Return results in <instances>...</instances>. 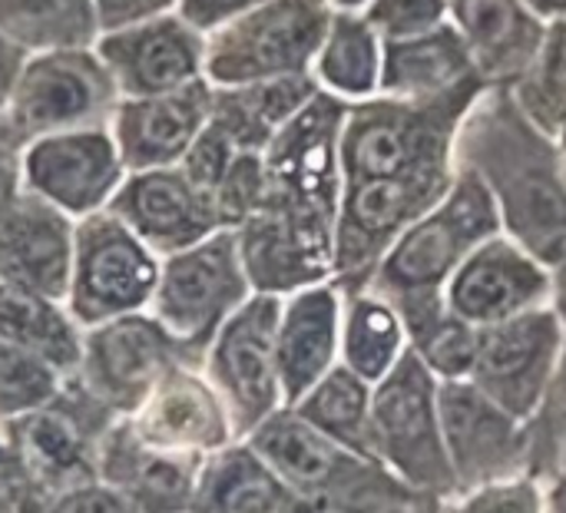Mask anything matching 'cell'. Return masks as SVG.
I'll return each instance as SVG.
<instances>
[{"label": "cell", "instance_id": "obj_4", "mask_svg": "<svg viewBox=\"0 0 566 513\" xmlns=\"http://www.w3.org/2000/svg\"><path fill=\"white\" fill-rule=\"evenodd\" d=\"M488 86H471L441 100L375 96L345 109L338 136L342 186L365 179H401L458 169L454 143L468 109Z\"/></svg>", "mask_w": 566, "mask_h": 513}, {"label": "cell", "instance_id": "obj_49", "mask_svg": "<svg viewBox=\"0 0 566 513\" xmlns=\"http://www.w3.org/2000/svg\"><path fill=\"white\" fill-rule=\"evenodd\" d=\"M554 308L560 312V318L566 322V262L554 272Z\"/></svg>", "mask_w": 566, "mask_h": 513}, {"label": "cell", "instance_id": "obj_53", "mask_svg": "<svg viewBox=\"0 0 566 513\" xmlns=\"http://www.w3.org/2000/svg\"><path fill=\"white\" fill-rule=\"evenodd\" d=\"M557 143H560V149H564V159H566V123L560 126V133H557Z\"/></svg>", "mask_w": 566, "mask_h": 513}, {"label": "cell", "instance_id": "obj_36", "mask_svg": "<svg viewBox=\"0 0 566 513\" xmlns=\"http://www.w3.org/2000/svg\"><path fill=\"white\" fill-rule=\"evenodd\" d=\"M408 345L434 371L438 381H461V378H471V371H474L481 328L458 318L444 305L431 318L408 328Z\"/></svg>", "mask_w": 566, "mask_h": 513}, {"label": "cell", "instance_id": "obj_38", "mask_svg": "<svg viewBox=\"0 0 566 513\" xmlns=\"http://www.w3.org/2000/svg\"><path fill=\"white\" fill-rule=\"evenodd\" d=\"M66 378L43 358L0 338V421H13L46 405Z\"/></svg>", "mask_w": 566, "mask_h": 513}, {"label": "cell", "instance_id": "obj_20", "mask_svg": "<svg viewBox=\"0 0 566 513\" xmlns=\"http://www.w3.org/2000/svg\"><path fill=\"white\" fill-rule=\"evenodd\" d=\"M249 448L285 481L295 498H315L328 491L352 488L385 464L332 441L315 425H308L295 408H279L252 435Z\"/></svg>", "mask_w": 566, "mask_h": 513}, {"label": "cell", "instance_id": "obj_37", "mask_svg": "<svg viewBox=\"0 0 566 513\" xmlns=\"http://www.w3.org/2000/svg\"><path fill=\"white\" fill-rule=\"evenodd\" d=\"M531 435V478L551 491L554 484L566 481V338L557 371L527 421Z\"/></svg>", "mask_w": 566, "mask_h": 513}, {"label": "cell", "instance_id": "obj_47", "mask_svg": "<svg viewBox=\"0 0 566 513\" xmlns=\"http://www.w3.org/2000/svg\"><path fill=\"white\" fill-rule=\"evenodd\" d=\"M23 60H27V53L0 33V113L7 109V100L13 93V83L20 76Z\"/></svg>", "mask_w": 566, "mask_h": 513}, {"label": "cell", "instance_id": "obj_41", "mask_svg": "<svg viewBox=\"0 0 566 513\" xmlns=\"http://www.w3.org/2000/svg\"><path fill=\"white\" fill-rule=\"evenodd\" d=\"M441 513H547V494L534 478H514L461 494Z\"/></svg>", "mask_w": 566, "mask_h": 513}, {"label": "cell", "instance_id": "obj_17", "mask_svg": "<svg viewBox=\"0 0 566 513\" xmlns=\"http://www.w3.org/2000/svg\"><path fill=\"white\" fill-rule=\"evenodd\" d=\"M444 305L474 328H491L531 308L554 305V272L511 235L497 232L451 275Z\"/></svg>", "mask_w": 566, "mask_h": 513}, {"label": "cell", "instance_id": "obj_46", "mask_svg": "<svg viewBox=\"0 0 566 513\" xmlns=\"http://www.w3.org/2000/svg\"><path fill=\"white\" fill-rule=\"evenodd\" d=\"M20 143L0 116V199L20 186Z\"/></svg>", "mask_w": 566, "mask_h": 513}, {"label": "cell", "instance_id": "obj_50", "mask_svg": "<svg viewBox=\"0 0 566 513\" xmlns=\"http://www.w3.org/2000/svg\"><path fill=\"white\" fill-rule=\"evenodd\" d=\"M544 494H547V513H566V481L554 484V488L544 491Z\"/></svg>", "mask_w": 566, "mask_h": 513}, {"label": "cell", "instance_id": "obj_34", "mask_svg": "<svg viewBox=\"0 0 566 513\" xmlns=\"http://www.w3.org/2000/svg\"><path fill=\"white\" fill-rule=\"evenodd\" d=\"M511 93L537 126L554 136L560 133L566 123V20L547 23V36L531 70L517 80Z\"/></svg>", "mask_w": 566, "mask_h": 513}, {"label": "cell", "instance_id": "obj_35", "mask_svg": "<svg viewBox=\"0 0 566 513\" xmlns=\"http://www.w3.org/2000/svg\"><path fill=\"white\" fill-rule=\"evenodd\" d=\"M448 504L411 491L388 468L378 474L315 498H295L292 513H441Z\"/></svg>", "mask_w": 566, "mask_h": 513}, {"label": "cell", "instance_id": "obj_51", "mask_svg": "<svg viewBox=\"0 0 566 513\" xmlns=\"http://www.w3.org/2000/svg\"><path fill=\"white\" fill-rule=\"evenodd\" d=\"M0 513H10V494H7L3 474H0Z\"/></svg>", "mask_w": 566, "mask_h": 513}, {"label": "cell", "instance_id": "obj_2", "mask_svg": "<svg viewBox=\"0 0 566 513\" xmlns=\"http://www.w3.org/2000/svg\"><path fill=\"white\" fill-rule=\"evenodd\" d=\"M113 411L96 401L76 375L60 391L3 425L0 474L10 494V513H36L56 498L99 481L103 438Z\"/></svg>", "mask_w": 566, "mask_h": 513}, {"label": "cell", "instance_id": "obj_44", "mask_svg": "<svg viewBox=\"0 0 566 513\" xmlns=\"http://www.w3.org/2000/svg\"><path fill=\"white\" fill-rule=\"evenodd\" d=\"M96 3V20H99V33L103 30H116V27H129V23H143L153 17H166L179 10V0H93Z\"/></svg>", "mask_w": 566, "mask_h": 513}, {"label": "cell", "instance_id": "obj_10", "mask_svg": "<svg viewBox=\"0 0 566 513\" xmlns=\"http://www.w3.org/2000/svg\"><path fill=\"white\" fill-rule=\"evenodd\" d=\"M163 259L149 252L109 209L76 219L66 308L80 328L146 312Z\"/></svg>", "mask_w": 566, "mask_h": 513}, {"label": "cell", "instance_id": "obj_52", "mask_svg": "<svg viewBox=\"0 0 566 513\" xmlns=\"http://www.w3.org/2000/svg\"><path fill=\"white\" fill-rule=\"evenodd\" d=\"M335 7H348V10H358V7H365V0H332Z\"/></svg>", "mask_w": 566, "mask_h": 513}, {"label": "cell", "instance_id": "obj_5", "mask_svg": "<svg viewBox=\"0 0 566 513\" xmlns=\"http://www.w3.org/2000/svg\"><path fill=\"white\" fill-rule=\"evenodd\" d=\"M371 448L375 461L411 491L441 504L458 498V481L441 431L438 378L411 345L371 388Z\"/></svg>", "mask_w": 566, "mask_h": 513}, {"label": "cell", "instance_id": "obj_1", "mask_svg": "<svg viewBox=\"0 0 566 513\" xmlns=\"http://www.w3.org/2000/svg\"><path fill=\"white\" fill-rule=\"evenodd\" d=\"M454 163L488 189L501 232L557 272L566 262V159L557 136L511 90H484L458 129Z\"/></svg>", "mask_w": 566, "mask_h": 513}, {"label": "cell", "instance_id": "obj_19", "mask_svg": "<svg viewBox=\"0 0 566 513\" xmlns=\"http://www.w3.org/2000/svg\"><path fill=\"white\" fill-rule=\"evenodd\" d=\"M76 219L17 186L0 199V282L66 305Z\"/></svg>", "mask_w": 566, "mask_h": 513}, {"label": "cell", "instance_id": "obj_21", "mask_svg": "<svg viewBox=\"0 0 566 513\" xmlns=\"http://www.w3.org/2000/svg\"><path fill=\"white\" fill-rule=\"evenodd\" d=\"M209 113H212V83L199 80L172 93L119 100L109 119V133L129 172L166 169L182 163L196 136L206 129Z\"/></svg>", "mask_w": 566, "mask_h": 513}, {"label": "cell", "instance_id": "obj_42", "mask_svg": "<svg viewBox=\"0 0 566 513\" xmlns=\"http://www.w3.org/2000/svg\"><path fill=\"white\" fill-rule=\"evenodd\" d=\"M242 149L219 129V126H212V123H206V129L196 136V143L189 146V153L182 156V172L196 182V186H202L209 196H212V189L219 186V179L226 176V169L232 166V159L239 156Z\"/></svg>", "mask_w": 566, "mask_h": 513}, {"label": "cell", "instance_id": "obj_3", "mask_svg": "<svg viewBox=\"0 0 566 513\" xmlns=\"http://www.w3.org/2000/svg\"><path fill=\"white\" fill-rule=\"evenodd\" d=\"M497 232L501 219L488 189L471 172L458 169L448 196L385 252L365 289L391 302L408 332L444 308L451 275Z\"/></svg>", "mask_w": 566, "mask_h": 513}, {"label": "cell", "instance_id": "obj_8", "mask_svg": "<svg viewBox=\"0 0 566 513\" xmlns=\"http://www.w3.org/2000/svg\"><path fill=\"white\" fill-rule=\"evenodd\" d=\"M119 90L96 46L27 53L7 109L0 113L20 146L70 129L109 126Z\"/></svg>", "mask_w": 566, "mask_h": 513}, {"label": "cell", "instance_id": "obj_7", "mask_svg": "<svg viewBox=\"0 0 566 513\" xmlns=\"http://www.w3.org/2000/svg\"><path fill=\"white\" fill-rule=\"evenodd\" d=\"M332 0H265L206 36V80L245 86L312 73L328 30Z\"/></svg>", "mask_w": 566, "mask_h": 513}, {"label": "cell", "instance_id": "obj_29", "mask_svg": "<svg viewBox=\"0 0 566 513\" xmlns=\"http://www.w3.org/2000/svg\"><path fill=\"white\" fill-rule=\"evenodd\" d=\"M295 494L245 444H226L209 454L189 513H292Z\"/></svg>", "mask_w": 566, "mask_h": 513}, {"label": "cell", "instance_id": "obj_39", "mask_svg": "<svg viewBox=\"0 0 566 513\" xmlns=\"http://www.w3.org/2000/svg\"><path fill=\"white\" fill-rule=\"evenodd\" d=\"M358 10L385 43L424 36L451 23V0H365Z\"/></svg>", "mask_w": 566, "mask_h": 513}, {"label": "cell", "instance_id": "obj_32", "mask_svg": "<svg viewBox=\"0 0 566 513\" xmlns=\"http://www.w3.org/2000/svg\"><path fill=\"white\" fill-rule=\"evenodd\" d=\"M0 33L23 53L93 46L99 36L93 0H0Z\"/></svg>", "mask_w": 566, "mask_h": 513}, {"label": "cell", "instance_id": "obj_15", "mask_svg": "<svg viewBox=\"0 0 566 513\" xmlns=\"http://www.w3.org/2000/svg\"><path fill=\"white\" fill-rule=\"evenodd\" d=\"M566 322L554 305L481 328L471 381L521 421H531L560 362Z\"/></svg>", "mask_w": 566, "mask_h": 513}, {"label": "cell", "instance_id": "obj_12", "mask_svg": "<svg viewBox=\"0 0 566 513\" xmlns=\"http://www.w3.org/2000/svg\"><path fill=\"white\" fill-rule=\"evenodd\" d=\"M182 365L202 368L149 312H133L86 328L76 378L113 415H129Z\"/></svg>", "mask_w": 566, "mask_h": 513}, {"label": "cell", "instance_id": "obj_33", "mask_svg": "<svg viewBox=\"0 0 566 513\" xmlns=\"http://www.w3.org/2000/svg\"><path fill=\"white\" fill-rule=\"evenodd\" d=\"M308 425L332 441L375 461L371 448V385L342 362L298 401L292 405Z\"/></svg>", "mask_w": 566, "mask_h": 513}, {"label": "cell", "instance_id": "obj_27", "mask_svg": "<svg viewBox=\"0 0 566 513\" xmlns=\"http://www.w3.org/2000/svg\"><path fill=\"white\" fill-rule=\"evenodd\" d=\"M312 73L259 80L245 86H212L209 123L219 126L242 153H265V146L318 96Z\"/></svg>", "mask_w": 566, "mask_h": 513}, {"label": "cell", "instance_id": "obj_13", "mask_svg": "<svg viewBox=\"0 0 566 513\" xmlns=\"http://www.w3.org/2000/svg\"><path fill=\"white\" fill-rule=\"evenodd\" d=\"M438 411L458 498L488 484L531 478L527 421L491 401L471 378L438 381Z\"/></svg>", "mask_w": 566, "mask_h": 513}, {"label": "cell", "instance_id": "obj_14", "mask_svg": "<svg viewBox=\"0 0 566 513\" xmlns=\"http://www.w3.org/2000/svg\"><path fill=\"white\" fill-rule=\"evenodd\" d=\"M129 176L109 126L30 139L20 149V186L70 219L109 209Z\"/></svg>", "mask_w": 566, "mask_h": 513}, {"label": "cell", "instance_id": "obj_43", "mask_svg": "<svg viewBox=\"0 0 566 513\" xmlns=\"http://www.w3.org/2000/svg\"><path fill=\"white\" fill-rule=\"evenodd\" d=\"M36 513H139L116 488L109 484H86L76 488L63 498H56L53 504H46L43 511Z\"/></svg>", "mask_w": 566, "mask_h": 513}, {"label": "cell", "instance_id": "obj_16", "mask_svg": "<svg viewBox=\"0 0 566 513\" xmlns=\"http://www.w3.org/2000/svg\"><path fill=\"white\" fill-rule=\"evenodd\" d=\"M93 46L106 63L119 100L159 96L206 80V33L179 13L103 30Z\"/></svg>", "mask_w": 566, "mask_h": 513}, {"label": "cell", "instance_id": "obj_23", "mask_svg": "<svg viewBox=\"0 0 566 513\" xmlns=\"http://www.w3.org/2000/svg\"><path fill=\"white\" fill-rule=\"evenodd\" d=\"M342 292L335 282H322L282 299L275 332V365L285 408L298 405L342 355Z\"/></svg>", "mask_w": 566, "mask_h": 513}, {"label": "cell", "instance_id": "obj_26", "mask_svg": "<svg viewBox=\"0 0 566 513\" xmlns=\"http://www.w3.org/2000/svg\"><path fill=\"white\" fill-rule=\"evenodd\" d=\"M471 86H484L458 30L448 23L424 36L385 43L381 93L395 100H441Z\"/></svg>", "mask_w": 566, "mask_h": 513}, {"label": "cell", "instance_id": "obj_30", "mask_svg": "<svg viewBox=\"0 0 566 513\" xmlns=\"http://www.w3.org/2000/svg\"><path fill=\"white\" fill-rule=\"evenodd\" d=\"M0 338L50 362L63 378L80 371L83 335L63 302L0 282Z\"/></svg>", "mask_w": 566, "mask_h": 513}, {"label": "cell", "instance_id": "obj_6", "mask_svg": "<svg viewBox=\"0 0 566 513\" xmlns=\"http://www.w3.org/2000/svg\"><path fill=\"white\" fill-rule=\"evenodd\" d=\"M252 299V285L239 255L235 229H219L209 239L166 255L149 302V315L199 362L219 328Z\"/></svg>", "mask_w": 566, "mask_h": 513}, {"label": "cell", "instance_id": "obj_48", "mask_svg": "<svg viewBox=\"0 0 566 513\" xmlns=\"http://www.w3.org/2000/svg\"><path fill=\"white\" fill-rule=\"evenodd\" d=\"M527 7L547 20V23H557V20H566V0H527Z\"/></svg>", "mask_w": 566, "mask_h": 513}, {"label": "cell", "instance_id": "obj_22", "mask_svg": "<svg viewBox=\"0 0 566 513\" xmlns=\"http://www.w3.org/2000/svg\"><path fill=\"white\" fill-rule=\"evenodd\" d=\"M133 415L136 418L126 421L133 438L159 451L209 458L235 435L222 398L199 378V368L189 365L169 371Z\"/></svg>", "mask_w": 566, "mask_h": 513}, {"label": "cell", "instance_id": "obj_11", "mask_svg": "<svg viewBox=\"0 0 566 513\" xmlns=\"http://www.w3.org/2000/svg\"><path fill=\"white\" fill-rule=\"evenodd\" d=\"M279 315V295L252 292V299L219 328L206 352L209 381L229 411L235 438H249L265 418L285 408L275 365Z\"/></svg>", "mask_w": 566, "mask_h": 513}, {"label": "cell", "instance_id": "obj_54", "mask_svg": "<svg viewBox=\"0 0 566 513\" xmlns=\"http://www.w3.org/2000/svg\"><path fill=\"white\" fill-rule=\"evenodd\" d=\"M0 461H3V441H0Z\"/></svg>", "mask_w": 566, "mask_h": 513}, {"label": "cell", "instance_id": "obj_25", "mask_svg": "<svg viewBox=\"0 0 566 513\" xmlns=\"http://www.w3.org/2000/svg\"><path fill=\"white\" fill-rule=\"evenodd\" d=\"M202 454L159 451L113 425L99 451V481L116 488L139 513H189L202 474Z\"/></svg>", "mask_w": 566, "mask_h": 513}, {"label": "cell", "instance_id": "obj_31", "mask_svg": "<svg viewBox=\"0 0 566 513\" xmlns=\"http://www.w3.org/2000/svg\"><path fill=\"white\" fill-rule=\"evenodd\" d=\"M342 365L375 388L408 348L405 322L378 292H342Z\"/></svg>", "mask_w": 566, "mask_h": 513}, {"label": "cell", "instance_id": "obj_45", "mask_svg": "<svg viewBox=\"0 0 566 513\" xmlns=\"http://www.w3.org/2000/svg\"><path fill=\"white\" fill-rule=\"evenodd\" d=\"M259 3H265V0H179V10H176V13H179L186 23H192L199 33L209 36L212 30L232 23L235 17L255 10Z\"/></svg>", "mask_w": 566, "mask_h": 513}, {"label": "cell", "instance_id": "obj_28", "mask_svg": "<svg viewBox=\"0 0 566 513\" xmlns=\"http://www.w3.org/2000/svg\"><path fill=\"white\" fill-rule=\"evenodd\" d=\"M385 40L361 10L335 7L322 46L312 63V80L322 93L345 106L375 100L381 93Z\"/></svg>", "mask_w": 566, "mask_h": 513}, {"label": "cell", "instance_id": "obj_24", "mask_svg": "<svg viewBox=\"0 0 566 513\" xmlns=\"http://www.w3.org/2000/svg\"><path fill=\"white\" fill-rule=\"evenodd\" d=\"M451 27L488 90H514L547 36L527 0H451Z\"/></svg>", "mask_w": 566, "mask_h": 513}, {"label": "cell", "instance_id": "obj_40", "mask_svg": "<svg viewBox=\"0 0 566 513\" xmlns=\"http://www.w3.org/2000/svg\"><path fill=\"white\" fill-rule=\"evenodd\" d=\"M265 196V163L262 153H239L219 186L212 189V202L222 229H239Z\"/></svg>", "mask_w": 566, "mask_h": 513}, {"label": "cell", "instance_id": "obj_9", "mask_svg": "<svg viewBox=\"0 0 566 513\" xmlns=\"http://www.w3.org/2000/svg\"><path fill=\"white\" fill-rule=\"evenodd\" d=\"M454 176L458 169L342 186L332 269V282L338 285V292L348 295L365 289L385 252L448 196Z\"/></svg>", "mask_w": 566, "mask_h": 513}, {"label": "cell", "instance_id": "obj_18", "mask_svg": "<svg viewBox=\"0 0 566 513\" xmlns=\"http://www.w3.org/2000/svg\"><path fill=\"white\" fill-rule=\"evenodd\" d=\"M109 212L159 259L192 249L222 229L212 196L196 186L182 166L129 172Z\"/></svg>", "mask_w": 566, "mask_h": 513}]
</instances>
